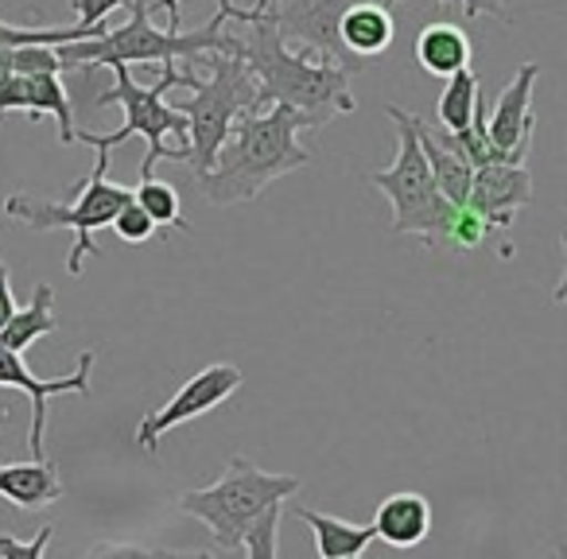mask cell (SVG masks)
I'll use <instances>...</instances> for the list:
<instances>
[{
  "instance_id": "20",
  "label": "cell",
  "mask_w": 567,
  "mask_h": 559,
  "mask_svg": "<svg viewBox=\"0 0 567 559\" xmlns=\"http://www.w3.org/2000/svg\"><path fill=\"white\" fill-rule=\"evenodd\" d=\"M412 55H416V63L424 66L427 74H435V79H447V74L471 66L474 48H471V40H466V32L458 24H427V28H420Z\"/></svg>"
},
{
  "instance_id": "21",
  "label": "cell",
  "mask_w": 567,
  "mask_h": 559,
  "mask_svg": "<svg viewBox=\"0 0 567 559\" xmlns=\"http://www.w3.org/2000/svg\"><path fill=\"white\" fill-rule=\"evenodd\" d=\"M55 331H59L55 288H51V284H35L32 303L17 308L9 323H4V331H0V346H9V350H17V354H24V350L35 346L43 334H55Z\"/></svg>"
},
{
  "instance_id": "24",
  "label": "cell",
  "mask_w": 567,
  "mask_h": 559,
  "mask_svg": "<svg viewBox=\"0 0 567 559\" xmlns=\"http://www.w3.org/2000/svg\"><path fill=\"white\" fill-rule=\"evenodd\" d=\"M280 513H284V501L272 505V509H265L257 520L249 525V532H245L241 540V551L252 559H272L276 556V525H280Z\"/></svg>"
},
{
  "instance_id": "32",
  "label": "cell",
  "mask_w": 567,
  "mask_h": 559,
  "mask_svg": "<svg viewBox=\"0 0 567 559\" xmlns=\"http://www.w3.org/2000/svg\"><path fill=\"white\" fill-rule=\"evenodd\" d=\"M551 300H556L559 308H567V268H564V276H559V284H556V292H551Z\"/></svg>"
},
{
  "instance_id": "8",
  "label": "cell",
  "mask_w": 567,
  "mask_h": 559,
  "mask_svg": "<svg viewBox=\"0 0 567 559\" xmlns=\"http://www.w3.org/2000/svg\"><path fill=\"white\" fill-rule=\"evenodd\" d=\"M110 172V156L97 152V167L94 175L79 179V198L74 203H43V198H28V195H9L4 198V214L12 221L28 229H74V249L66 257V272L79 276L86 268V257H94L97 245H94V229L113 226L121 206L133 198V190L121 187V183L105 179Z\"/></svg>"
},
{
  "instance_id": "2",
  "label": "cell",
  "mask_w": 567,
  "mask_h": 559,
  "mask_svg": "<svg viewBox=\"0 0 567 559\" xmlns=\"http://www.w3.org/2000/svg\"><path fill=\"white\" fill-rule=\"evenodd\" d=\"M303 128H308V121L292 105H268V110L241 113L229 128L226 144L218 148L214 167L195 179L198 190L214 206L260 198L276 179L311 164V152L300 144Z\"/></svg>"
},
{
  "instance_id": "28",
  "label": "cell",
  "mask_w": 567,
  "mask_h": 559,
  "mask_svg": "<svg viewBox=\"0 0 567 559\" xmlns=\"http://www.w3.org/2000/svg\"><path fill=\"white\" fill-rule=\"evenodd\" d=\"M55 525H43L35 540H17V536H0V559H40L48 551Z\"/></svg>"
},
{
  "instance_id": "18",
  "label": "cell",
  "mask_w": 567,
  "mask_h": 559,
  "mask_svg": "<svg viewBox=\"0 0 567 559\" xmlns=\"http://www.w3.org/2000/svg\"><path fill=\"white\" fill-rule=\"evenodd\" d=\"M393 32H396L393 17H389V9L381 0H358V4H350L339 24V35H342V43H347V51L362 59V63L378 59L381 51H389Z\"/></svg>"
},
{
  "instance_id": "30",
  "label": "cell",
  "mask_w": 567,
  "mask_h": 559,
  "mask_svg": "<svg viewBox=\"0 0 567 559\" xmlns=\"http://www.w3.org/2000/svg\"><path fill=\"white\" fill-rule=\"evenodd\" d=\"M17 296H12V276H9V265L0 260V331H4V323L12 319V311H17Z\"/></svg>"
},
{
  "instance_id": "26",
  "label": "cell",
  "mask_w": 567,
  "mask_h": 559,
  "mask_svg": "<svg viewBox=\"0 0 567 559\" xmlns=\"http://www.w3.org/2000/svg\"><path fill=\"white\" fill-rule=\"evenodd\" d=\"M113 234L121 237V241L125 245H144V241H152V234H156V221L148 218V214L141 210V206H136V198H128L125 206H121L117 210V218H113Z\"/></svg>"
},
{
  "instance_id": "1",
  "label": "cell",
  "mask_w": 567,
  "mask_h": 559,
  "mask_svg": "<svg viewBox=\"0 0 567 559\" xmlns=\"http://www.w3.org/2000/svg\"><path fill=\"white\" fill-rule=\"evenodd\" d=\"M237 28V55L245 59L252 82H257V110L268 105H292L303 113L308 128L331 125L342 113H354V94H350V71L327 63V59L296 55L284 35L276 32L272 20L257 17L252 9H218Z\"/></svg>"
},
{
  "instance_id": "15",
  "label": "cell",
  "mask_w": 567,
  "mask_h": 559,
  "mask_svg": "<svg viewBox=\"0 0 567 559\" xmlns=\"http://www.w3.org/2000/svg\"><path fill=\"white\" fill-rule=\"evenodd\" d=\"M412 125H416V136H420V148L427 156V167L435 175V187L447 195V203L455 206H466L471 198V183H474V164L463 156V148L455 144L451 128H432L412 113Z\"/></svg>"
},
{
  "instance_id": "25",
  "label": "cell",
  "mask_w": 567,
  "mask_h": 559,
  "mask_svg": "<svg viewBox=\"0 0 567 559\" xmlns=\"http://www.w3.org/2000/svg\"><path fill=\"white\" fill-rule=\"evenodd\" d=\"M489 221L482 218L478 210H471V206H458V214H455V221H451V234H447V245L455 252H471V249H478L482 241H486V234H489Z\"/></svg>"
},
{
  "instance_id": "27",
  "label": "cell",
  "mask_w": 567,
  "mask_h": 559,
  "mask_svg": "<svg viewBox=\"0 0 567 559\" xmlns=\"http://www.w3.org/2000/svg\"><path fill=\"white\" fill-rule=\"evenodd\" d=\"M117 9H128V0H74V24L86 35H102L105 20Z\"/></svg>"
},
{
  "instance_id": "23",
  "label": "cell",
  "mask_w": 567,
  "mask_h": 559,
  "mask_svg": "<svg viewBox=\"0 0 567 559\" xmlns=\"http://www.w3.org/2000/svg\"><path fill=\"white\" fill-rule=\"evenodd\" d=\"M133 198H136V206L156 221V226H172V229H183V234L190 229L187 218H183L179 190H175L172 183L156 179V175H144L141 187L133 190Z\"/></svg>"
},
{
  "instance_id": "9",
  "label": "cell",
  "mask_w": 567,
  "mask_h": 559,
  "mask_svg": "<svg viewBox=\"0 0 567 559\" xmlns=\"http://www.w3.org/2000/svg\"><path fill=\"white\" fill-rule=\"evenodd\" d=\"M358 4V0H257L252 12L265 20H272L276 32L284 35V43H300L311 55L327 59V63L342 66V71H362V59L350 55L347 43L339 35L342 12Z\"/></svg>"
},
{
  "instance_id": "11",
  "label": "cell",
  "mask_w": 567,
  "mask_h": 559,
  "mask_svg": "<svg viewBox=\"0 0 567 559\" xmlns=\"http://www.w3.org/2000/svg\"><path fill=\"white\" fill-rule=\"evenodd\" d=\"M90 373H94V350L79 354V365L63 377H35L28 370L24 354L17 350L0 346V389H17L32 401V432H28V447H32V458H43V435H48V401L51 396H90Z\"/></svg>"
},
{
  "instance_id": "3",
  "label": "cell",
  "mask_w": 567,
  "mask_h": 559,
  "mask_svg": "<svg viewBox=\"0 0 567 559\" xmlns=\"http://www.w3.org/2000/svg\"><path fill=\"white\" fill-rule=\"evenodd\" d=\"M152 4L128 0V20L121 28H105L90 40L59 43L63 71H97V66H144V63H195L206 51H226L237 55V35L226 32L229 20L214 12L210 24L198 32H179V28L152 24Z\"/></svg>"
},
{
  "instance_id": "10",
  "label": "cell",
  "mask_w": 567,
  "mask_h": 559,
  "mask_svg": "<svg viewBox=\"0 0 567 559\" xmlns=\"http://www.w3.org/2000/svg\"><path fill=\"white\" fill-rule=\"evenodd\" d=\"M241 381H245V373L237 370V365H229V362H218V365H206V370H198L195 377H190L187 385L172 396V401L159 404L156 412H148V416L136 424V447L156 451L159 439H164L167 432H175L179 424H190V420L206 416V412H214L218 404H226L229 396L241 389Z\"/></svg>"
},
{
  "instance_id": "14",
  "label": "cell",
  "mask_w": 567,
  "mask_h": 559,
  "mask_svg": "<svg viewBox=\"0 0 567 559\" xmlns=\"http://www.w3.org/2000/svg\"><path fill=\"white\" fill-rule=\"evenodd\" d=\"M533 203V175L525 164H486L474 167L466 206L478 210L494 229H509L525 206Z\"/></svg>"
},
{
  "instance_id": "7",
  "label": "cell",
  "mask_w": 567,
  "mask_h": 559,
  "mask_svg": "<svg viewBox=\"0 0 567 559\" xmlns=\"http://www.w3.org/2000/svg\"><path fill=\"white\" fill-rule=\"evenodd\" d=\"M195 63L210 66V79H203L190 90L187 102H179L175 110L187 117V144L190 156L187 167L198 175H206L218 159V148L226 144L229 128L241 113L257 110V82H252L249 66L241 55H226V51H206Z\"/></svg>"
},
{
  "instance_id": "5",
  "label": "cell",
  "mask_w": 567,
  "mask_h": 559,
  "mask_svg": "<svg viewBox=\"0 0 567 559\" xmlns=\"http://www.w3.org/2000/svg\"><path fill=\"white\" fill-rule=\"evenodd\" d=\"M389 121H396V159L385 172H373L370 183L393 203V226H389L393 234L420 237L427 249H440V245H447L458 206L447 203V195L435 187L412 113L401 105H389Z\"/></svg>"
},
{
  "instance_id": "12",
  "label": "cell",
  "mask_w": 567,
  "mask_h": 559,
  "mask_svg": "<svg viewBox=\"0 0 567 559\" xmlns=\"http://www.w3.org/2000/svg\"><path fill=\"white\" fill-rule=\"evenodd\" d=\"M540 79V63H525L513 82L502 90L494 113L486 117V133L494 141V148H502L513 164H525L528 148H533L536 133V110H533V86Z\"/></svg>"
},
{
  "instance_id": "17",
  "label": "cell",
  "mask_w": 567,
  "mask_h": 559,
  "mask_svg": "<svg viewBox=\"0 0 567 559\" xmlns=\"http://www.w3.org/2000/svg\"><path fill=\"white\" fill-rule=\"evenodd\" d=\"M373 532L378 540H385L389 548H416L432 532V505L424 494H389L378 505V517H373Z\"/></svg>"
},
{
  "instance_id": "31",
  "label": "cell",
  "mask_w": 567,
  "mask_h": 559,
  "mask_svg": "<svg viewBox=\"0 0 567 559\" xmlns=\"http://www.w3.org/2000/svg\"><path fill=\"white\" fill-rule=\"evenodd\" d=\"M234 0H218V9H229ZM152 12H167V28H179V0H152Z\"/></svg>"
},
{
  "instance_id": "16",
  "label": "cell",
  "mask_w": 567,
  "mask_h": 559,
  "mask_svg": "<svg viewBox=\"0 0 567 559\" xmlns=\"http://www.w3.org/2000/svg\"><path fill=\"white\" fill-rule=\"evenodd\" d=\"M0 497L24 513L48 509L63 497V478L51 458H32V463H0Z\"/></svg>"
},
{
  "instance_id": "6",
  "label": "cell",
  "mask_w": 567,
  "mask_h": 559,
  "mask_svg": "<svg viewBox=\"0 0 567 559\" xmlns=\"http://www.w3.org/2000/svg\"><path fill=\"white\" fill-rule=\"evenodd\" d=\"M296 494H300V478H296V474L260 470V466L249 463L245 455H234L214 486L179 494L175 497V509L203 520L214 540H218V548L241 551V540L252 520L265 509H272V505L288 501V497H296Z\"/></svg>"
},
{
  "instance_id": "4",
  "label": "cell",
  "mask_w": 567,
  "mask_h": 559,
  "mask_svg": "<svg viewBox=\"0 0 567 559\" xmlns=\"http://www.w3.org/2000/svg\"><path fill=\"white\" fill-rule=\"evenodd\" d=\"M113 71V90L110 94H102L94 105H121L125 110V125L117 128V133H82L79 128V144H90L94 152H105L110 156L117 144H125L128 136H144V144H148V152H144V164H141V179L144 175L156 172L159 159H175V164H183V159L190 156V144H187V117H183L175 105H167V90H195L198 74L183 71L179 63H164V71H159V79L152 82V86H141V82L128 74V66H110Z\"/></svg>"
},
{
  "instance_id": "13",
  "label": "cell",
  "mask_w": 567,
  "mask_h": 559,
  "mask_svg": "<svg viewBox=\"0 0 567 559\" xmlns=\"http://www.w3.org/2000/svg\"><path fill=\"white\" fill-rule=\"evenodd\" d=\"M9 113H32V117L51 113L59 121V144H79L71 94L55 71H24L0 82V117H9Z\"/></svg>"
},
{
  "instance_id": "29",
  "label": "cell",
  "mask_w": 567,
  "mask_h": 559,
  "mask_svg": "<svg viewBox=\"0 0 567 559\" xmlns=\"http://www.w3.org/2000/svg\"><path fill=\"white\" fill-rule=\"evenodd\" d=\"M385 9H393V4H401V0H381ZM463 12L466 17H497V20H505V4L502 0H463Z\"/></svg>"
},
{
  "instance_id": "22",
  "label": "cell",
  "mask_w": 567,
  "mask_h": 559,
  "mask_svg": "<svg viewBox=\"0 0 567 559\" xmlns=\"http://www.w3.org/2000/svg\"><path fill=\"white\" fill-rule=\"evenodd\" d=\"M447 86H443L440 94V125L451 128V133H458V128H466L474 121V113H478V102H482V79L471 71V66H463V71L447 74Z\"/></svg>"
},
{
  "instance_id": "33",
  "label": "cell",
  "mask_w": 567,
  "mask_h": 559,
  "mask_svg": "<svg viewBox=\"0 0 567 559\" xmlns=\"http://www.w3.org/2000/svg\"><path fill=\"white\" fill-rule=\"evenodd\" d=\"M559 245H564V252H567V234H564V237H559Z\"/></svg>"
},
{
  "instance_id": "19",
  "label": "cell",
  "mask_w": 567,
  "mask_h": 559,
  "mask_svg": "<svg viewBox=\"0 0 567 559\" xmlns=\"http://www.w3.org/2000/svg\"><path fill=\"white\" fill-rule=\"evenodd\" d=\"M296 517L311 528L316 548L323 559H354L378 540L373 525H354V520H342V517H334V513H316V509H303L300 505Z\"/></svg>"
}]
</instances>
